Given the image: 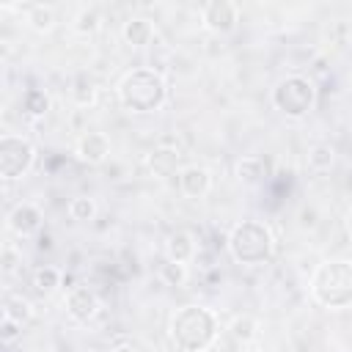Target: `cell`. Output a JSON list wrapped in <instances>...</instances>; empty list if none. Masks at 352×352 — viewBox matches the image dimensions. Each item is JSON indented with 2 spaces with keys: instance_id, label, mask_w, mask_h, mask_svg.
I'll list each match as a JSON object with an SVG mask.
<instances>
[{
  "instance_id": "cell-1",
  "label": "cell",
  "mask_w": 352,
  "mask_h": 352,
  "mask_svg": "<svg viewBox=\"0 0 352 352\" xmlns=\"http://www.w3.org/2000/svg\"><path fill=\"white\" fill-rule=\"evenodd\" d=\"M217 316L204 305H182L168 322V336L182 352H206L217 341Z\"/></svg>"
},
{
  "instance_id": "cell-2",
  "label": "cell",
  "mask_w": 352,
  "mask_h": 352,
  "mask_svg": "<svg viewBox=\"0 0 352 352\" xmlns=\"http://www.w3.org/2000/svg\"><path fill=\"white\" fill-rule=\"evenodd\" d=\"M311 297L330 311L352 308V261L349 258L322 261L311 275Z\"/></svg>"
},
{
  "instance_id": "cell-3",
  "label": "cell",
  "mask_w": 352,
  "mask_h": 352,
  "mask_svg": "<svg viewBox=\"0 0 352 352\" xmlns=\"http://www.w3.org/2000/svg\"><path fill=\"white\" fill-rule=\"evenodd\" d=\"M118 102L126 113H157L168 102V85L154 69H132L118 82Z\"/></svg>"
},
{
  "instance_id": "cell-4",
  "label": "cell",
  "mask_w": 352,
  "mask_h": 352,
  "mask_svg": "<svg viewBox=\"0 0 352 352\" xmlns=\"http://www.w3.org/2000/svg\"><path fill=\"white\" fill-rule=\"evenodd\" d=\"M228 253L236 264L245 267H261L275 253V236L267 223L261 220H242L228 234Z\"/></svg>"
},
{
  "instance_id": "cell-5",
  "label": "cell",
  "mask_w": 352,
  "mask_h": 352,
  "mask_svg": "<svg viewBox=\"0 0 352 352\" xmlns=\"http://www.w3.org/2000/svg\"><path fill=\"white\" fill-rule=\"evenodd\" d=\"M316 104V85L302 74H289L272 88V107L286 118H305Z\"/></svg>"
},
{
  "instance_id": "cell-6",
  "label": "cell",
  "mask_w": 352,
  "mask_h": 352,
  "mask_svg": "<svg viewBox=\"0 0 352 352\" xmlns=\"http://www.w3.org/2000/svg\"><path fill=\"white\" fill-rule=\"evenodd\" d=\"M36 162V148L30 140L19 135H3L0 138V176L6 182L22 179Z\"/></svg>"
},
{
  "instance_id": "cell-7",
  "label": "cell",
  "mask_w": 352,
  "mask_h": 352,
  "mask_svg": "<svg viewBox=\"0 0 352 352\" xmlns=\"http://www.w3.org/2000/svg\"><path fill=\"white\" fill-rule=\"evenodd\" d=\"M236 22H239V8L231 0H212L201 6V25L209 33H217V36L231 33Z\"/></svg>"
},
{
  "instance_id": "cell-8",
  "label": "cell",
  "mask_w": 352,
  "mask_h": 352,
  "mask_svg": "<svg viewBox=\"0 0 352 352\" xmlns=\"http://www.w3.org/2000/svg\"><path fill=\"white\" fill-rule=\"evenodd\" d=\"M99 297L91 286H74L69 294H66V314L74 319V322H91L96 314H99Z\"/></svg>"
},
{
  "instance_id": "cell-9",
  "label": "cell",
  "mask_w": 352,
  "mask_h": 352,
  "mask_svg": "<svg viewBox=\"0 0 352 352\" xmlns=\"http://www.w3.org/2000/svg\"><path fill=\"white\" fill-rule=\"evenodd\" d=\"M41 209L36 204H16L11 212H8V228L16 234V236H30L41 228Z\"/></svg>"
},
{
  "instance_id": "cell-10",
  "label": "cell",
  "mask_w": 352,
  "mask_h": 352,
  "mask_svg": "<svg viewBox=\"0 0 352 352\" xmlns=\"http://www.w3.org/2000/svg\"><path fill=\"white\" fill-rule=\"evenodd\" d=\"M179 190L187 198H204L212 190V173L204 165H184L179 170Z\"/></svg>"
},
{
  "instance_id": "cell-11",
  "label": "cell",
  "mask_w": 352,
  "mask_h": 352,
  "mask_svg": "<svg viewBox=\"0 0 352 352\" xmlns=\"http://www.w3.org/2000/svg\"><path fill=\"white\" fill-rule=\"evenodd\" d=\"M77 157L85 165H102L110 157V140L104 132H85L77 140Z\"/></svg>"
},
{
  "instance_id": "cell-12",
  "label": "cell",
  "mask_w": 352,
  "mask_h": 352,
  "mask_svg": "<svg viewBox=\"0 0 352 352\" xmlns=\"http://www.w3.org/2000/svg\"><path fill=\"white\" fill-rule=\"evenodd\" d=\"M195 256V236L187 228H176L165 239V258L176 264H187Z\"/></svg>"
},
{
  "instance_id": "cell-13",
  "label": "cell",
  "mask_w": 352,
  "mask_h": 352,
  "mask_svg": "<svg viewBox=\"0 0 352 352\" xmlns=\"http://www.w3.org/2000/svg\"><path fill=\"white\" fill-rule=\"evenodd\" d=\"M267 173H270L267 160H264V157H256V154L242 157V160L236 162V168H234V176H236L242 184H248V187L261 184V182L267 179Z\"/></svg>"
},
{
  "instance_id": "cell-14",
  "label": "cell",
  "mask_w": 352,
  "mask_h": 352,
  "mask_svg": "<svg viewBox=\"0 0 352 352\" xmlns=\"http://www.w3.org/2000/svg\"><path fill=\"white\" fill-rule=\"evenodd\" d=\"M121 36H124V41H126L129 47L140 50V47H148V44H151V38H154V25H151V19H146V16H132L129 22H124Z\"/></svg>"
},
{
  "instance_id": "cell-15",
  "label": "cell",
  "mask_w": 352,
  "mask_h": 352,
  "mask_svg": "<svg viewBox=\"0 0 352 352\" xmlns=\"http://www.w3.org/2000/svg\"><path fill=\"white\" fill-rule=\"evenodd\" d=\"M69 94H72L74 104H80V107H91V104L96 102V96H99V88H96V80H94L88 72H80V74H74Z\"/></svg>"
},
{
  "instance_id": "cell-16",
  "label": "cell",
  "mask_w": 352,
  "mask_h": 352,
  "mask_svg": "<svg viewBox=\"0 0 352 352\" xmlns=\"http://www.w3.org/2000/svg\"><path fill=\"white\" fill-rule=\"evenodd\" d=\"M3 316L25 327L33 319V302L22 294H6L3 297Z\"/></svg>"
},
{
  "instance_id": "cell-17",
  "label": "cell",
  "mask_w": 352,
  "mask_h": 352,
  "mask_svg": "<svg viewBox=\"0 0 352 352\" xmlns=\"http://www.w3.org/2000/svg\"><path fill=\"white\" fill-rule=\"evenodd\" d=\"M25 22L36 33H50L55 28V11L50 6H25Z\"/></svg>"
},
{
  "instance_id": "cell-18",
  "label": "cell",
  "mask_w": 352,
  "mask_h": 352,
  "mask_svg": "<svg viewBox=\"0 0 352 352\" xmlns=\"http://www.w3.org/2000/svg\"><path fill=\"white\" fill-rule=\"evenodd\" d=\"M30 286H33V292L38 297H50L60 286V272L55 267H38L33 272V278H30Z\"/></svg>"
},
{
  "instance_id": "cell-19",
  "label": "cell",
  "mask_w": 352,
  "mask_h": 352,
  "mask_svg": "<svg viewBox=\"0 0 352 352\" xmlns=\"http://www.w3.org/2000/svg\"><path fill=\"white\" fill-rule=\"evenodd\" d=\"M47 110H50V96L41 88H28L22 94V113L28 118H41L47 116Z\"/></svg>"
},
{
  "instance_id": "cell-20",
  "label": "cell",
  "mask_w": 352,
  "mask_h": 352,
  "mask_svg": "<svg viewBox=\"0 0 352 352\" xmlns=\"http://www.w3.org/2000/svg\"><path fill=\"white\" fill-rule=\"evenodd\" d=\"M228 333H231L234 341H239V344H250V341L258 336V322H256L250 314H239V316L231 319Z\"/></svg>"
},
{
  "instance_id": "cell-21",
  "label": "cell",
  "mask_w": 352,
  "mask_h": 352,
  "mask_svg": "<svg viewBox=\"0 0 352 352\" xmlns=\"http://www.w3.org/2000/svg\"><path fill=\"white\" fill-rule=\"evenodd\" d=\"M333 162H336V148L327 146V143H319V146H314L308 151V168L311 170H319V173L322 170H330Z\"/></svg>"
},
{
  "instance_id": "cell-22",
  "label": "cell",
  "mask_w": 352,
  "mask_h": 352,
  "mask_svg": "<svg viewBox=\"0 0 352 352\" xmlns=\"http://www.w3.org/2000/svg\"><path fill=\"white\" fill-rule=\"evenodd\" d=\"M69 217L77 223H88L96 217V201L91 195H77L69 201Z\"/></svg>"
},
{
  "instance_id": "cell-23",
  "label": "cell",
  "mask_w": 352,
  "mask_h": 352,
  "mask_svg": "<svg viewBox=\"0 0 352 352\" xmlns=\"http://www.w3.org/2000/svg\"><path fill=\"white\" fill-rule=\"evenodd\" d=\"M99 22H102V16L96 8H80V14L74 16V30L80 36H94L99 30Z\"/></svg>"
},
{
  "instance_id": "cell-24",
  "label": "cell",
  "mask_w": 352,
  "mask_h": 352,
  "mask_svg": "<svg viewBox=\"0 0 352 352\" xmlns=\"http://www.w3.org/2000/svg\"><path fill=\"white\" fill-rule=\"evenodd\" d=\"M160 278H162V283H168V286H182V283L187 280V267L165 258V264L160 267Z\"/></svg>"
},
{
  "instance_id": "cell-25",
  "label": "cell",
  "mask_w": 352,
  "mask_h": 352,
  "mask_svg": "<svg viewBox=\"0 0 352 352\" xmlns=\"http://www.w3.org/2000/svg\"><path fill=\"white\" fill-rule=\"evenodd\" d=\"M19 336H22V324H16V322H11V319L3 316V322H0V338H3V344H14Z\"/></svg>"
},
{
  "instance_id": "cell-26",
  "label": "cell",
  "mask_w": 352,
  "mask_h": 352,
  "mask_svg": "<svg viewBox=\"0 0 352 352\" xmlns=\"http://www.w3.org/2000/svg\"><path fill=\"white\" fill-rule=\"evenodd\" d=\"M14 270H16V256H14L11 245H6V248H3V272H6V275H11Z\"/></svg>"
},
{
  "instance_id": "cell-27",
  "label": "cell",
  "mask_w": 352,
  "mask_h": 352,
  "mask_svg": "<svg viewBox=\"0 0 352 352\" xmlns=\"http://www.w3.org/2000/svg\"><path fill=\"white\" fill-rule=\"evenodd\" d=\"M344 228H346V234L352 236V206H349L346 214H344Z\"/></svg>"
},
{
  "instance_id": "cell-28",
  "label": "cell",
  "mask_w": 352,
  "mask_h": 352,
  "mask_svg": "<svg viewBox=\"0 0 352 352\" xmlns=\"http://www.w3.org/2000/svg\"><path fill=\"white\" fill-rule=\"evenodd\" d=\"M110 352H138V346H132V344H118V346H113Z\"/></svg>"
}]
</instances>
